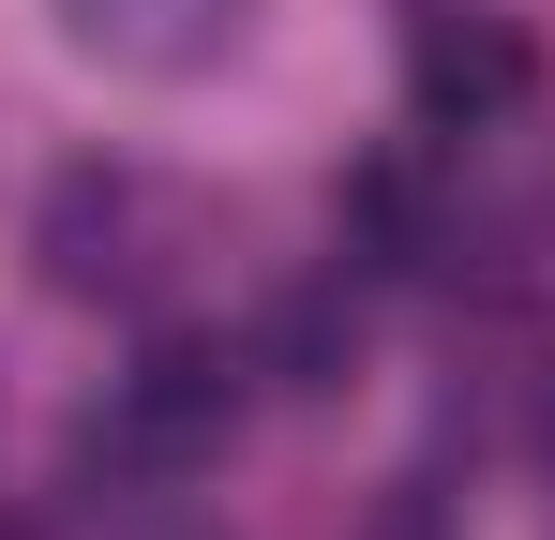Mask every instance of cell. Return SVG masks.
Instances as JSON below:
<instances>
[{"label":"cell","mask_w":555,"mask_h":540,"mask_svg":"<svg viewBox=\"0 0 555 540\" xmlns=\"http://www.w3.org/2000/svg\"><path fill=\"white\" fill-rule=\"evenodd\" d=\"M225 421H241V360L225 346H151L91 421H76V465H91V480H181V465L225 450Z\"/></svg>","instance_id":"6da1fadb"},{"label":"cell","mask_w":555,"mask_h":540,"mask_svg":"<svg viewBox=\"0 0 555 540\" xmlns=\"http://www.w3.org/2000/svg\"><path fill=\"white\" fill-rule=\"evenodd\" d=\"M405 76H421V120H511V105H526V46H511L495 15H451V0H436V15L405 30Z\"/></svg>","instance_id":"7a4b0ae2"},{"label":"cell","mask_w":555,"mask_h":540,"mask_svg":"<svg viewBox=\"0 0 555 540\" xmlns=\"http://www.w3.org/2000/svg\"><path fill=\"white\" fill-rule=\"evenodd\" d=\"M135 180H105V166H76L61 195H46V270L76 285V300H105V285H135Z\"/></svg>","instance_id":"3957f363"},{"label":"cell","mask_w":555,"mask_h":540,"mask_svg":"<svg viewBox=\"0 0 555 540\" xmlns=\"http://www.w3.org/2000/svg\"><path fill=\"white\" fill-rule=\"evenodd\" d=\"M256 375H285V390H346V375H361V300H346V285H285L271 331H256Z\"/></svg>","instance_id":"277c9868"},{"label":"cell","mask_w":555,"mask_h":540,"mask_svg":"<svg viewBox=\"0 0 555 540\" xmlns=\"http://www.w3.org/2000/svg\"><path fill=\"white\" fill-rule=\"evenodd\" d=\"M76 46H105V61H210V46H241V0H76Z\"/></svg>","instance_id":"5b68a950"},{"label":"cell","mask_w":555,"mask_h":540,"mask_svg":"<svg viewBox=\"0 0 555 540\" xmlns=\"http://www.w3.org/2000/svg\"><path fill=\"white\" fill-rule=\"evenodd\" d=\"M346 226H361V256L421 270V256H436V180H421V166H361V180H346Z\"/></svg>","instance_id":"8992f818"}]
</instances>
